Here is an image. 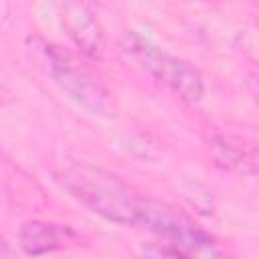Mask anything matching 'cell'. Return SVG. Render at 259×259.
Here are the masks:
<instances>
[{
    "mask_svg": "<svg viewBox=\"0 0 259 259\" xmlns=\"http://www.w3.org/2000/svg\"><path fill=\"white\" fill-rule=\"evenodd\" d=\"M55 180L71 198L93 214L121 225L138 227L146 194L138 192L117 174L81 160H63L53 168Z\"/></svg>",
    "mask_w": 259,
    "mask_h": 259,
    "instance_id": "obj_1",
    "label": "cell"
},
{
    "mask_svg": "<svg viewBox=\"0 0 259 259\" xmlns=\"http://www.w3.org/2000/svg\"><path fill=\"white\" fill-rule=\"evenodd\" d=\"M24 49L28 59L79 107L93 115H109L113 111L109 89L69 51L38 34H28Z\"/></svg>",
    "mask_w": 259,
    "mask_h": 259,
    "instance_id": "obj_2",
    "label": "cell"
},
{
    "mask_svg": "<svg viewBox=\"0 0 259 259\" xmlns=\"http://www.w3.org/2000/svg\"><path fill=\"white\" fill-rule=\"evenodd\" d=\"M121 57L136 69L164 85L178 99L186 103H198L204 97V77L188 61L160 49L150 38L136 30H125L117 38Z\"/></svg>",
    "mask_w": 259,
    "mask_h": 259,
    "instance_id": "obj_3",
    "label": "cell"
},
{
    "mask_svg": "<svg viewBox=\"0 0 259 259\" xmlns=\"http://www.w3.org/2000/svg\"><path fill=\"white\" fill-rule=\"evenodd\" d=\"M162 241L160 255L170 257H221L217 239L204 231L184 210L172 206L166 200L148 196L144 198L140 225Z\"/></svg>",
    "mask_w": 259,
    "mask_h": 259,
    "instance_id": "obj_4",
    "label": "cell"
},
{
    "mask_svg": "<svg viewBox=\"0 0 259 259\" xmlns=\"http://www.w3.org/2000/svg\"><path fill=\"white\" fill-rule=\"evenodd\" d=\"M77 243H79L77 233L71 227L59 223L28 221L18 231V245L26 255H47Z\"/></svg>",
    "mask_w": 259,
    "mask_h": 259,
    "instance_id": "obj_5",
    "label": "cell"
},
{
    "mask_svg": "<svg viewBox=\"0 0 259 259\" xmlns=\"http://www.w3.org/2000/svg\"><path fill=\"white\" fill-rule=\"evenodd\" d=\"M63 18L69 30V36L75 45L91 59H101L103 55V32L101 26L95 22L91 12L83 4L69 2L63 8Z\"/></svg>",
    "mask_w": 259,
    "mask_h": 259,
    "instance_id": "obj_6",
    "label": "cell"
},
{
    "mask_svg": "<svg viewBox=\"0 0 259 259\" xmlns=\"http://www.w3.org/2000/svg\"><path fill=\"white\" fill-rule=\"evenodd\" d=\"M210 152H212L214 162L219 166H223L225 170H231L237 174H249V176H255V172H257L255 146L245 148L229 138H214Z\"/></svg>",
    "mask_w": 259,
    "mask_h": 259,
    "instance_id": "obj_7",
    "label": "cell"
},
{
    "mask_svg": "<svg viewBox=\"0 0 259 259\" xmlns=\"http://www.w3.org/2000/svg\"><path fill=\"white\" fill-rule=\"evenodd\" d=\"M12 91L4 85V83H0V105H6V103H10L12 101Z\"/></svg>",
    "mask_w": 259,
    "mask_h": 259,
    "instance_id": "obj_8",
    "label": "cell"
},
{
    "mask_svg": "<svg viewBox=\"0 0 259 259\" xmlns=\"http://www.w3.org/2000/svg\"><path fill=\"white\" fill-rule=\"evenodd\" d=\"M10 255H14V249L8 245L6 239L0 237V257H10Z\"/></svg>",
    "mask_w": 259,
    "mask_h": 259,
    "instance_id": "obj_9",
    "label": "cell"
},
{
    "mask_svg": "<svg viewBox=\"0 0 259 259\" xmlns=\"http://www.w3.org/2000/svg\"><path fill=\"white\" fill-rule=\"evenodd\" d=\"M200 2H210V0H200Z\"/></svg>",
    "mask_w": 259,
    "mask_h": 259,
    "instance_id": "obj_10",
    "label": "cell"
}]
</instances>
